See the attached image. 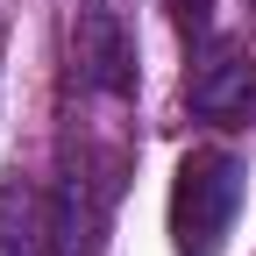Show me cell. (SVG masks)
<instances>
[{
  "label": "cell",
  "mask_w": 256,
  "mask_h": 256,
  "mask_svg": "<svg viewBox=\"0 0 256 256\" xmlns=\"http://www.w3.org/2000/svg\"><path fill=\"white\" fill-rule=\"evenodd\" d=\"M249 200V164L235 150H185L171 178V256H220Z\"/></svg>",
  "instance_id": "obj_1"
},
{
  "label": "cell",
  "mask_w": 256,
  "mask_h": 256,
  "mask_svg": "<svg viewBox=\"0 0 256 256\" xmlns=\"http://www.w3.org/2000/svg\"><path fill=\"white\" fill-rule=\"evenodd\" d=\"M185 100L214 128L249 121V107H256V57L242 43H228V36H214L200 57H192V72H185Z\"/></svg>",
  "instance_id": "obj_3"
},
{
  "label": "cell",
  "mask_w": 256,
  "mask_h": 256,
  "mask_svg": "<svg viewBox=\"0 0 256 256\" xmlns=\"http://www.w3.org/2000/svg\"><path fill=\"white\" fill-rule=\"evenodd\" d=\"M57 249V220L43 206V192L22 171L0 178V256H50Z\"/></svg>",
  "instance_id": "obj_4"
},
{
  "label": "cell",
  "mask_w": 256,
  "mask_h": 256,
  "mask_svg": "<svg viewBox=\"0 0 256 256\" xmlns=\"http://www.w3.org/2000/svg\"><path fill=\"white\" fill-rule=\"evenodd\" d=\"M72 72L86 92H107V100H128L136 92V36L114 0H78L72 14Z\"/></svg>",
  "instance_id": "obj_2"
}]
</instances>
